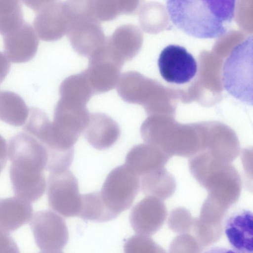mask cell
Listing matches in <instances>:
<instances>
[{"instance_id":"obj_24","label":"cell","mask_w":253,"mask_h":253,"mask_svg":"<svg viewBox=\"0 0 253 253\" xmlns=\"http://www.w3.org/2000/svg\"><path fill=\"white\" fill-rule=\"evenodd\" d=\"M24 22L20 0H0V34L13 31Z\"/></svg>"},{"instance_id":"obj_21","label":"cell","mask_w":253,"mask_h":253,"mask_svg":"<svg viewBox=\"0 0 253 253\" xmlns=\"http://www.w3.org/2000/svg\"><path fill=\"white\" fill-rule=\"evenodd\" d=\"M29 114V109L17 93L0 91V121L14 126H23Z\"/></svg>"},{"instance_id":"obj_15","label":"cell","mask_w":253,"mask_h":253,"mask_svg":"<svg viewBox=\"0 0 253 253\" xmlns=\"http://www.w3.org/2000/svg\"><path fill=\"white\" fill-rule=\"evenodd\" d=\"M223 232L235 252L253 253V213L240 209L224 219Z\"/></svg>"},{"instance_id":"obj_33","label":"cell","mask_w":253,"mask_h":253,"mask_svg":"<svg viewBox=\"0 0 253 253\" xmlns=\"http://www.w3.org/2000/svg\"><path fill=\"white\" fill-rule=\"evenodd\" d=\"M8 158V145L5 139L0 135V174L4 168Z\"/></svg>"},{"instance_id":"obj_7","label":"cell","mask_w":253,"mask_h":253,"mask_svg":"<svg viewBox=\"0 0 253 253\" xmlns=\"http://www.w3.org/2000/svg\"><path fill=\"white\" fill-rule=\"evenodd\" d=\"M29 223L41 252H62L69 240V231L65 220L58 213L51 210L36 211Z\"/></svg>"},{"instance_id":"obj_20","label":"cell","mask_w":253,"mask_h":253,"mask_svg":"<svg viewBox=\"0 0 253 253\" xmlns=\"http://www.w3.org/2000/svg\"><path fill=\"white\" fill-rule=\"evenodd\" d=\"M140 178V188L146 196L165 200L174 193L176 184L173 175L164 167L144 174Z\"/></svg>"},{"instance_id":"obj_30","label":"cell","mask_w":253,"mask_h":253,"mask_svg":"<svg viewBox=\"0 0 253 253\" xmlns=\"http://www.w3.org/2000/svg\"><path fill=\"white\" fill-rule=\"evenodd\" d=\"M121 14L132 15L137 11L141 0H117Z\"/></svg>"},{"instance_id":"obj_17","label":"cell","mask_w":253,"mask_h":253,"mask_svg":"<svg viewBox=\"0 0 253 253\" xmlns=\"http://www.w3.org/2000/svg\"><path fill=\"white\" fill-rule=\"evenodd\" d=\"M33 214L32 203L20 197L0 199V230L7 233L28 223Z\"/></svg>"},{"instance_id":"obj_23","label":"cell","mask_w":253,"mask_h":253,"mask_svg":"<svg viewBox=\"0 0 253 253\" xmlns=\"http://www.w3.org/2000/svg\"><path fill=\"white\" fill-rule=\"evenodd\" d=\"M78 217L95 222H106L114 219L105 207L99 192L82 195Z\"/></svg>"},{"instance_id":"obj_4","label":"cell","mask_w":253,"mask_h":253,"mask_svg":"<svg viewBox=\"0 0 253 253\" xmlns=\"http://www.w3.org/2000/svg\"><path fill=\"white\" fill-rule=\"evenodd\" d=\"M253 36L236 45L224 62L222 80L225 90L247 105H253Z\"/></svg>"},{"instance_id":"obj_16","label":"cell","mask_w":253,"mask_h":253,"mask_svg":"<svg viewBox=\"0 0 253 253\" xmlns=\"http://www.w3.org/2000/svg\"><path fill=\"white\" fill-rule=\"evenodd\" d=\"M87 141L94 148L105 150L118 140L121 134L117 123L102 113H90L83 132Z\"/></svg>"},{"instance_id":"obj_1","label":"cell","mask_w":253,"mask_h":253,"mask_svg":"<svg viewBox=\"0 0 253 253\" xmlns=\"http://www.w3.org/2000/svg\"><path fill=\"white\" fill-rule=\"evenodd\" d=\"M7 145L8 158L11 162L10 178L15 196L35 202L46 189L44 171L49 160L48 150L26 132L12 136Z\"/></svg>"},{"instance_id":"obj_5","label":"cell","mask_w":253,"mask_h":253,"mask_svg":"<svg viewBox=\"0 0 253 253\" xmlns=\"http://www.w3.org/2000/svg\"><path fill=\"white\" fill-rule=\"evenodd\" d=\"M139 189V177L124 164L111 171L99 192L105 207L115 219L131 206Z\"/></svg>"},{"instance_id":"obj_8","label":"cell","mask_w":253,"mask_h":253,"mask_svg":"<svg viewBox=\"0 0 253 253\" xmlns=\"http://www.w3.org/2000/svg\"><path fill=\"white\" fill-rule=\"evenodd\" d=\"M124 64L106 39L89 57L88 67L84 70L95 95L115 87Z\"/></svg>"},{"instance_id":"obj_29","label":"cell","mask_w":253,"mask_h":253,"mask_svg":"<svg viewBox=\"0 0 253 253\" xmlns=\"http://www.w3.org/2000/svg\"><path fill=\"white\" fill-rule=\"evenodd\" d=\"M19 252V248L10 234L0 230V253Z\"/></svg>"},{"instance_id":"obj_10","label":"cell","mask_w":253,"mask_h":253,"mask_svg":"<svg viewBox=\"0 0 253 253\" xmlns=\"http://www.w3.org/2000/svg\"><path fill=\"white\" fill-rule=\"evenodd\" d=\"M230 208L208 196L200 214L194 218L192 230L203 249L216 243L223 233V222Z\"/></svg>"},{"instance_id":"obj_25","label":"cell","mask_w":253,"mask_h":253,"mask_svg":"<svg viewBox=\"0 0 253 253\" xmlns=\"http://www.w3.org/2000/svg\"><path fill=\"white\" fill-rule=\"evenodd\" d=\"M91 10L99 22L113 20L121 15L117 0H90Z\"/></svg>"},{"instance_id":"obj_13","label":"cell","mask_w":253,"mask_h":253,"mask_svg":"<svg viewBox=\"0 0 253 253\" xmlns=\"http://www.w3.org/2000/svg\"><path fill=\"white\" fill-rule=\"evenodd\" d=\"M69 22L64 1L56 0L36 13L33 24L41 40L54 42L66 34Z\"/></svg>"},{"instance_id":"obj_14","label":"cell","mask_w":253,"mask_h":253,"mask_svg":"<svg viewBox=\"0 0 253 253\" xmlns=\"http://www.w3.org/2000/svg\"><path fill=\"white\" fill-rule=\"evenodd\" d=\"M3 37L5 55L11 62H29L36 55L39 41L32 26L24 21L12 32Z\"/></svg>"},{"instance_id":"obj_6","label":"cell","mask_w":253,"mask_h":253,"mask_svg":"<svg viewBox=\"0 0 253 253\" xmlns=\"http://www.w3.org/2000/svg\"><path fill=\"white\" fill-rule=\"evenodd\" d=\"M48 205L66 217L78 216L82 195L76 177L68 169L49 172L46 181Z\"/></svg>"},{"instance_id":"obj_3","label":"cell","mask_w":253,"mask_h":253,"mask_svg":"<svg viewBox=\"0 0 253 253\" xmlns=\"http://www.w3.org/2000/svg\"><path fill=\"white\" fill-rule=\"evenodd\" d=\"M190 173L208 192V196L230 208L240 196L242 182L236 169L211 154H201L188 161Z\"/></svg>"},{"instance_id":"obj_18","label":"cell","mask_w":253,"mask_h":253,"mask_svg":"<svg viewBox=\"0 0 253 253\" xmlns=\"http://www.w3.org/2000/svg\"><path fill=\"white\" fill-rule=\"evenodd\" d=\"M108 44L123 61H130L138 53L142 44V35L133 24H123L107 37Z\"/></svg>"},{"instance_id":"obj_9","label":"cell","mask_w":253,"mask_h":253,"mask_svg":"<svg viewBox=\"0 0 253 253\" xmlns=\"http://www.w3.org/2000/svg\"><path fill=\"white\" fill-rule=\"evenodd\" d=\"M158 66L161 76L167 82L183 84L196 75L197 64L193 55L183 46L170 44L161 51Z\"/></svg>"},{"instance_id":"obj_22","label":"cell","mask_w":253,"mask_h":253,"mask_svg":"<svg viewBox=\"0 0 253 253\" xmlns=\"http://www.w3.org/2000/svg\"><path fill=\"white\" fill-rule=\"evenodd\" d=\"M59 93L60 99L85 106L95 95L84 71L65 79L59 86Z\"/></svg>"},{"instance_id":"obj_19","label":"cell","mask_w":253,"mask_h":253,"mask_svg":"<svg viewBox=\"0 0 253 253\" xmlns=\"http://www.w3.org/2000/svg\"><path fill=\"white\" fill-rule=\"evenodd\" d=\"M169 156L143 144L132 147L126 155L125 165L139 177L164 167Z\"/></svg>"},{"instance_id":"obj_31","label":"cell","mask_w":253,"mask_h":253,"mask_svg":"<svg viewBox=\"0 0 253 253\" xmlns=\"http://www.w3.org/2000/svg\"><path fill=\"white\" fill-rule=\"evenodd\" d=\"M10 68L9 60L4 53L0 51V85L7 77Z\"/></svg>"},{"instance_id":"obj_32","label":"cell","mask_w":253,"mask_h":253,"mask_svg":"<svg viewBox=\"0 0 253 253\" xmlns=\"http://www.w3.org/2000/svg\"><path fill=\"white\" fill-rule=\"evenodd\" d=\"M27 7L37 13L46 5L56 0H21Z\"/></svg>"},{"instance_id":"obj_11","label":"cell","mask_w":253,"mask_h":253,"mask_svg":"<svg viewBox=\"0 0 253 253\" xmlns=\"http://www.w3.org/2000/svg\"><path fill=\"white\" fill-rule=\"evenodd\" d=\"M66 35L75 51L88 58L106 39L100 22L92 16L71 19Z\"/></svg>"},{"instance_id":"obj_12","label":"cell","mask_w":253,"mask_h":253,"mask_svg":"<svg viewBox=\"0 0 253 253\" xmlns=\"http://www.w3.org/2000/svg\"><path fill=\"white\" fill-rule=\"evenodd\" d=\"M167 216V209L163 200L146 196L132 208L129 220L135 233L150 236L161 228Z\"/></svg>"},{"instance_id":"obj_2","label":"cell","mask_w":253,"mask_h":253,"mask_svg":"<svg viewBox=\"0 0 253 253\" xmlns=\"http://www.w3.org/2000/svg\"><path fill=\"white\" fill-rule=\"evenodd\" d=\"M237 0H167L171 21L194 38L217 39L228 31Z\"/></svg>"},{"instance_id":"obj_28","label":"cell","mask_w":253,"mask_h":253,"mask_svg":"<svg viewBox=\"0 0 253 253\" xmlns=\"http://www.w3.org/2000/svg\"><path fill=\"white\" fill-rule=\"evenodd\" d=\"M204 249L196 238L188 233L176 236L169 246L170 253H200Z\"/></svg>"},{"instance_id":"obj_26","label":"cell","mask_w":253,"mask_h":253,"mask_svg":"<svg viewBox=\"0 0 253 253\" xmlns=\"http://www.w3.org/2000/svg\"><path fill=\"white\" fill-rule=\"evenodd\" d=\"M194 218L190 211L183 207L173 209L170 213L168 224L172 231L179 234L189 233L192 229Z\"/></svg>"},{"instance_id":"obj_27","label":"cell","mask_w":253,"mask_h":253,"mask_svg":"<svg viewBox=\"0 0 253 253\" xmlns=\"http://www.w3.org/2000/svg\"><path fill=\"white\" fill-rule=\"evenodd\" d=\"M126 253H165L164 249L149 236L138 234L130 237L125 243Z\"/></svg>"}]
</instances>
